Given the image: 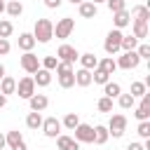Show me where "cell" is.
I'll return each instance as SVG.
<instances>
[{
  "instance_id": "obj_8",
  "label": "cell",
  "mask_w": 150,
  "mask_h": 150,
  "mask_svg": "<svg viewBox=\"0 0 150 150\" xmlns=\"http://www.w3.org/2000/svg\"><path fill=\"white\" fill-rule=\"evenodd\" d=\"M56 59H59V61H66V63L73 66V63L80 59V52H77L73 45H61V47L56 49Z\"/></svg>"
},
{
  "instance_id": "obj_37",
  "label": "cell",
  "mask_w": 150,
  "mask_h": 150,
  "mask_svg": "<svg viewBox=\"0 0 150 150\" xmlns=\"http://www.w3.org/2000/svg\"><path fill=\"white\" fill-rule=\"evenodd\" d=\"M12 30H14L12 21H7V19H0V38H9V35H12Z\"/></svg>"
},
{
  "instance_id": "obj_36",
  "label": "cell",
  "mask_w": 150,
  "mask_h": 150,
  "mask_svg": "<svg viewBox=\"0 0 150 150\" xmlns=\"http://www.w3.org/2000/svg\"><path fill=\"white\" fill-rule=\"evenodd\" d=\"M105 5H108V9L115 14V12H122V9H127V0H105Z\"/></svg>"
},
{
  "instance_id": "obj_43",
  "label": "cell",
  "mask_w": 150,
  "mask_h": 150,
  "mask_svg": "<svg viewBox=\"0 0 150 150\" xmlns=\"http://www.w3.org/2000/svg\"><path fill=\"white\" fill-rule=\"evenodd\" d=\"M127 150H145V148H143V143H129Z\"/></svg>"
},
{
  "instance_id": "obj_17",
  "label": "cell",
  "mask_w": 150,
  "mask_h": 150,
  "mask_svg": "<svg viewBox=\"0 0 150 150\" xmlns=\"http://www.w3.org/2000/svg\"><path fill=\"white\" fill-rule=\"evenodd\" d=\"M77 7H80V16H82V19H94L96 12H98V7H96L91 0H84V2H80Z\"/></svg>"
},
{
  "instance_id": "obj_18",
  "label": "cell",
  "mask_w": 150,
  "mask_h": 150,
  "mask_svg": "<svg viewBox=\"0 0 150 150\" xmlns=\"http://www.w3.org/2000/svg\"><path fill=\"white\" fill-rule=\"evenodd\" d=\"M112 23H115V28H124V26H129L131 23V14L127 12V9H122V12H115L112 14Z\"/></svg>"
},
{
  "instance_id": "obj_27",
  "label": "cell",
  "mask_w": 150,
  "mask_h": 150,
  "mask_svg": "<svg viewBox=\"0 0 150 150\" xmlns=\"http://www.w3.org/2000/svg\"><path fill=\"white\" fill-rule=\"evenodd\" d=\"M103 94H105L108 98H117V96L122 94V87H120L117 82H110V80H108V82L103 84Z\"/></svg>"
},
{
  "instance_id": "obj_9",
  "label": "cell",
  "mask_w": 150,
  "mask_h": 150,
  "mask_svg": "<svg viewBox=\"0 0 150 150\" xmlns=\"http://www.w3.org/2000/svg\"><path fill=\"white\" fill-rule=\"evenodd\" d=\"M73 131H75L73 138H75L77 143H94V127H91V124H82V122H80Z\"/></svg>"
},
{
  "instance_id": "obj_32",
  "label": "cell",
  "mask_w": 150,
  "mask_h": 150,
  "mask_svg": "<svg viewBox=\"0 0 150 150\" xmlns=\"http://www.w3.org/2000/svg\"><path fill=\"white\" fill-rule=\"evenodd\" d=\"M77 124H80V117H77V112H68V115L63 117V122H61V127H66V129H70V131H73Z\"/></svg>"
},
{
  "instance_id": "obj_10",
  "label": "cell",
  "mask_w": 150,
  "mask_h": 150,
  "mask_svg": "<svg viewBox=\"0 0 150 150\" xmlns=\"http://www.w3.org/2000/svg\"><path fill=\"white\" fill-rule=\"evenodd\" d=\"M19 63H21V68H23L28 75H33V73L40 68V59H38L33 52H23V56L19 59Z\"/></svg>"
},
{
  "instance_id": "obj_39",
  "label": "cell",
  "mask_w": 150,
  "mask_h": 150,
  "mask_svg": "<svg viewBox=\"0 0 150 150\" xmlns=\"http://www.w3.org/2000/svg\"><path fill=\"white\" fill-rule=\"evenodd\" d=\"M136 131H138V136H141V138H150V120H143V122L138 124V129H136Z\"/></svg>"
},
{
  "instance_id": "obj_15",
  "label": "cell",
  "mask_w": 150,
  "mask_h": 150,
  "mask_svg": "<svg viewBox=\"0 0 150 150\" xmlns=\"http://www.w3.org/2000/svg\"><path fill=\"white\" fill-rule=\"evenodd\" d=\"M28 105H30V110H35V112H42V110L49 105V98H47L45 94H33V96L28 98Z\"/></svg>"
},
{
  "instance_id": "obj_13",
  "label": "cell",
  "mask_w": 150,
  "mask_h": 150,
  "mask_svg": "<svg viewBox=\"0 0 150 150\" xmlns=\"http://www.w3.org/2000/svg\"><path fill=\"white\" fill-rule=\"evenodd\" d=\"M136 120L138 122H143V120H150V94L145 91L143 96H141V103L136 105Z\"/></svg>"
},
{
  "instance_id": "obj_41",
  "label": "cell",
  "mask_w": 150,
  "mask_h": 150,
  "mask_svg": "<svg viewBox=\"0 0 150 150\" xmlns=\"http://www.w3.org/2000/svg\"><path fill=\"white\" fill-rule=\"evenodd\" d=\"M9 42H7V38H0V56H7L9 54Z\"/></svg>"
},
{
  "instance_id": "obj_2",
  "label": "cell",
  "mask_w": 150,
  "mask_h": 150,
  "mask_svg": "<svg viewBox=\"0 0 150 150\" xmlns=\"http://www.w3.org/2000/svg\"><path fill=\"white\" fill-rule=\"evenodd\" d=\"M54 70H56L59 84H61L63 89H70V87H75V70H73V66H70V63H66V61H59Z\"/></svg>"
},
{
  "instance_id": "obj_1",
  "label": "cell",
  "mask_w": 150,
  "mask_h": 150,
  "mask_svg": "<svg viewBox=\"0 0 150 150\" xmlns=\"http://www.w3.org/2000/svg\"><path fill=\"white\" fill-rule=\"evenodd\" d=\"M33 38H35V42L47 45L54 38V23L49 19H38L35 21V28H33Z\"/></svg>"
},
{
  "instance_id": "obj_29",
  "label": "cell",
  "mask_w": 150,
  "mask_h": 150,
  "mask_svg": "<svg viewBox=\"0 0 150 150\" xmlns=\"http://www.w3.org/2000/svg\"><path fill=\"white\" fill-rule=\"evenodd\" d=\"M26 127H28V129H40V127H42V115L35 112V110H30L28 117H26Z\"/></svg>"
},
{
  "instance_id": "obj_5",
  "label": "cell",
  "mask_w": 150,
  "mask_h": 150,
  "mask_svg": "<svg viewBox=\"0 0 150 150\" xmlns=\"http://www.w3.org/2000/svg\"><path fill=\"white\" fill-rule=\"evenodd\" d=\"M124 129H127V117H124L122 112L112 115L110 122H108V134H110L112 138H122V136H124Z\"/></svg>"
},
{
  "instance_id": "obj_33",
  "label": "cell",
  "mask_w": 150,
  "mask_h": 150,
  "mask_svg": "<svg viewBox=\"0 0 150 150\" xmlns=\"http://www.w3.org/2000/svg\"><path fill=\"white\" fill-rule=\"evenodd\" d=\"M108 80H110V75L103 73L101 68H94V70H91V82H96V84H105Z\"/></svg>"
},
{
  "instance_id": "obj_11",
  "label": "cell",
  "mask_w": 150,
  "mask_h": 150,
  "mask_svg": "<svg viewBox=\"0 0 150 150\" xmlns=\"http://www.w3.org/2000/svg\"><path fill=\"white\" fill-rule=\"evenodd\" d=\"M42 134L47 136V138H56L59 134H61V122L56 120V117H47V120H42Z\"/></svg>"
},
{
  "instance_id": "obj_48",
  "label": "cell",
  "mask_w": 150,
  "mask_h": 150,
  "mask_svg": "<svg viewBox=\"0 0 150 150\" xmlns=\"http://www.w3.org/2000/svg\"><path fill=\"white\" fill-rule=\"evenodd\" d=\"M91 2H94V5H98V2H105V0H91Z\"/></svg>"
},
{
  "instance_id": "obj_3",
  "label": "cell",
  "mask_w": 150,
  "mask_h": 150,
  "mask_svg": "<svg viewBox=\"0 0 150 150\" xmlns=\"http://www.w3.org/2000/svg\"><path fill=\"white\" fill-rule=\"evenodd\" d=\"M73 30H75V19H73V16H63V19H59V21L54 23V35H56L59 40L70 38Z\"/></svg>"
},
{
  "instance_id": "obj_46",
  "label": "cell",
  "mask_w": 150,
  "mask_h": 150,
  "mask_svg": "<svg viewBox=\"0 0 150 150\" xmlns=\"http://www.w3.org/2000/svg\"><path fill=\"white\" fill-rule=\"evenodd\" d=\"M2 77H5V66L0 63V80H2Z\"/></svg>"
},
{
  "instance_id": "obj_22",
  "label": "cell",
  "mask_w": 150,
  "mask_h": 150,
  "mask_svg": "<svg viewBox=\"0 0 150 150\" xmlns=\"http://www.w3.org/2000/svg\"><path fill=\"white\" fill-rule=\"evenodd\" d=\"M75 84L77 87H89L91 84V70H87V68L75 70Z\"/></svg>"
},
{
  "instance_id": "obj_38",
  "label": "cell",
  "mask_w": 150,
  "mask_h": 150,
  "mask_svg": "<svg viewBox=\"0 0 150 150\" xmlns=\"http://www.w3.org/2000/svg\"><path fill=\"white\" fill-rule=\"evenodd\" d=\"M56 63H59V59H56V56H45V59L40 61V68H47V70H54V68H56Z\"/></svg>"
},
{
  "instance_id": "obj_20",
  "label": "cell",
  "mask_w": 150,
  "mask_h": 150,
  "mask_svg": "<svg viewBox=\"0 0 150 150\" xmlns=\"http://www.w3.org/2000/svg\"><path fill=\"white\" fill-rule=\"evenodd\" d=\"M80 63H82V68H87V70H94L96 66H98V56L94 54V52H87V54H80V59H77Z\"/></svg>"
},
{
  "instance_id": "obj_30",
  "label": "cell",
  "mask_w": 150,
  "mask_h": 150,
  "mask_svg": "<svg viewBox=\"0 0 150 150\" xmlns=\"http://www.w3.org/2000/svg\"><path fill=\"white\" fill-rule=\"evenodd\" d=\"M138 47V40L134 38V35H122V42H120V49L122 52H131V49H136Z\"/></svg>"
},
{
  "instance_id": "obj_4",
  "label": "cell",
  "mask_w": 150,
  "mask_h": 150,
  "mask_svg": "<svg viewBox=\"0 0 150 150\" xmlns=\"http://www.w3.org/2000/svg\"><path fill=\"white\" fill-rule=\"evenodd\" d=\"M122 35H124V33H122L120 28H112V30L105 35V42H103V49H105V54H110V56H112V54H117V52H120Z\"/></svg>"
},
{
  "instance_id": "obj_44",
  "label": "cell",
  "mask_w": 150,
  "mask_h": 150,
  "mask_svg": "<svg viewBox=\"0 0 150 150\" xmlns=\"http://www.w3.org/2000/svg\"><path fill=\"white\" fill-rule=\"evenodd\" d=\"M5 105H7V96H5V94H0V108H5Z\"/></svg>"
},
{
  "instance_id": "obj_25",
  "label": "cell",
  "mask_w": 150,
  "mask_h": 150,
  "mask_svg": "<svg viewBox=\"0 0 150 150\" xmlns=\"http://www.w3.org/2000/svg\"><path fill=\"white\" fill-rule=\"evenodd\" d=\"M108 138H110V134H108V127H103V124H96V127H94V143H96V145H103Z\"/></svg>"
},
{
  "instance_id": "obj_21",
  "label": "cell",
  "mask_w": 150,
  "mask_h": 150,
  "mask_svg": "<svg viewBox=\"0 0 150 150\" xmlns=\"http://www.w3.org/2000/svg\"><path fill=\"white\" fill-rule=\"evenodd\" d=\"M129 14H131V19H134V21H145V23L150 21V9H148L145 5H138V7H134Z\"/></svg>"
},
{
  "instance_id": "obj_31",
  "label": "cell",
  "mask_w": 150,
  "mask_h": 150,
  "mask_svg": "<svg viewBox=\"0 0 150 150\" xmlns=\"http://www.w3.org/2000/svg\"><path fill=\"white\" fill-rule=\"evenodd\" d=\"M117 103H120L122 110H129V108L136 105V98H134L131 94H120V96H117Z\"/></svg>"
},
{
  "instance_id": "obj_23",
  "label": "cell",
  "mask_w": 150,
  "mask_h": 150,
  "mask_svg": "<svg viewBox=\"0 0 150 150\" xmlns=\"http://www.w3.org/2000/svg\"><path fill=\"white\" fill-rule=\"evenodd\" d=\"M14 91H16V80L9 77V75H5V77L0 80V94L9 96V94H14Z\"/></svg>"
},
{
  "instance_id": "obj_47",
  "label": "cell",
  "mask_w": 150,
  "mask_h": 150,
  "mask_svg": "<svg viewBox=\"0 0 150 150\" xmlns=\"http://www.w3.org/2000/svg\"><path fill=\"white\" fill-rule=\"evenodd\" d=\"M70 5H80V2H84V0H68Z\"/></svg>"
},
{
  "instance_id": "obj_14",
  "label": "cell",
  "mask_w": 150,
  "mask_h": 150,
  "mask_svg": "<svg viewBox=\"0 0 150 150\" xmlns=\"http://www.w3.org/2000/svg\"><path fill=\"white\" fill-rule=\"evenodd\" d=\"M33 82H35V87H49V82H52V70L38 68V70L33 73Z\"/></svg>"
},
{
  "instance_id": "obj_34",
  "label": "cell",
  "mask_w": 150,
  "mask_h": 150,
  "mask_svg": "<svg viewBox=\"0 0 150 150\" xmlns=\"http://www.w3.org/2000/svg\"><path fill=\"white\" fill-rule=\"evenodd\" d=\"M145 87H148L145 82H131V91H129V94H131L134 98H138V96H143V94L148 91Z\"/></svg>"
},
{
  "instance_id": "obj_12",
  "label": "cell",
  "mask_w": 150,
  "mask_h": 150,
  "mask_svg": "<svg viewBox=\"0 0 150 150\" xmlns=\"http://www.w3.org/2000/svg\"><path fill=\"white\" fill-rule=\"evenodd\" d=\"M5 141H7L9 150H28V148H26V141H23V136H21V131H16V129L7 131V134H5Z\"/></svg>"
},
{
  "instance_id": "obj_42",
  "label": "cell",
  "mask_w": 150,
  "mask_h": 150,
  "mask_svg": "<svg viewBox=\"0 0 150 150\" xmlns=\"http://www.w3.org/2000/svg\"><path fill=\"white\" fill-rule=\"evenodd\" d=\"M61 2H63V0H45V5H47L49 9H59V7H61Z\"/></svg>"
},
{
  "instance_id": "obj_7",
  "label": "cell",
  "mask_w": 150,
  "mask_h": 150,
  "mask_svg": "<svg viewBox=\"0 0 150 150\" xmlns=\"http://www.w3.org/2000/svg\"><path fill=\"white\" fill-rule=\"evenodd\" d=\"M115 63H117V68H122V70H134V68H138L141 59H138L136 49H131V52H124V54H122Z\"/></svg>"
},
{
  "instance_id": "obj_35",
  "label": "cell",
  "mask_w": 150,
  "mask_h": 150,
  "mask_svg": "<svg viewBox=\"0 0 150 150\" xmlns=\"http://www.w3.org/2000/svg\"><path fill=\"white\" fill-rule=\"evenodd\" d=\"M96 108H98L101 112H112V98L101 96V98H98V103H96Z\"/></svg>"
},
{
  "instance_id": "obj_28",
  "label": "cell",
  "mask_w": 150,
  "mask_h": 150,
  "mask_svg": "<svg viewBox=\"0 0 150 150\" xmlns=\"http://www.w3.org/2000/svg\"><path fill=\"white\" fill-rule=\"evenodd\" d=\"M5 12H7L9 16H21V14H23V5H21L19 0H9V2L5 5Z\"/></svg>"
},
{
  "instance_id": "obj_19",
  "label": "cell",
  "mask_w": 150,
  "mask_h": 150,
  "mask_svg": "<svg viewBox=\"0 0 150 150\" xmlns=\"http://www.w3.org/2000/svg\"><path fill=\"white\" fill-rule=\"evenodd\" d=\"M148 33H150V30H148V23H145V21H134V26H131V35H134L138 42L145 40Z\"/></svg>"
},
{
  "instance_id": "obj_45",
  "label": "cell",
  "mask_w": 150,
  "mask_h": 150,
  "mask_svg": "<svg viewBox=\"0 0 150 150\" xmlns=\"http://www.w3.org/2000/svg\"><path fill=\"white\" fill-rule=\"evenodd\" d=\"M5 145H7V141H5V134H0V150H2Z\"/></svg>"
},
{
  "instance_id": "obj_26",
  "label": "cell",
  "mask_w": 150,
  "mask_h": 150,
  "mask_svg": "<svg viewBox=\"0 0 150 150\" xmlns=\"http://www.w3.org/2000/svg\"><path fill=\"white\" fill-rule=\"evenodd\" d=\"M96 68H101L103 73L112 75V73L117 70V63H115V59H112V56H105V59H98V66H96Z\"/></svg>"
},
{
  "instance_id": "obj_6",
  "label": "cell",
  "mask_w": 150,
  "mask_h": 150,
  "mask_svg": "<svg viewBox=\"0 0 150 150\" xmlns=\"http://www.w3.org/2000/svg\"><path fill=\"white\" fill-rule=\"evenodd\" d=\"M19 98H30L33 94H35V82H33V77L30 75H26V77H21L19 82H16V91H14Z\"/></svg>"
},
{
  "instance_id": "obj_40",
  "label": "cell",
  "mask_w": 150,
  "mask_h": 150,
  "mask_svg": "<svg viewBox=\"0 0 150 150\" xmlns=\"http://www.w3.org/2000/svg\"><path fill=\"white\" fill-rule=\"evenodd\" d=\"M136 54H138L141 61H143V59H150V45H148V42L138 45V47H136Z\"/></svg>"
},
{
  "instance_id": "obj_16",
  "label": "cell",
  "mask_w": 150,
  "mask_h": 150,
  "mask_svg": "<svg viewBox=\"0 0 150 150\" xmlns=\"http://www.w3.org/2000/svg\"><path fill=\"white\" fill-rule=\"evenodd\" d=\"M56 145H59V150H80V143L73 136H63V134L56 136Z\"/></svg>"
},
{
  "instance_id": "obj_24",
  "label": "cell",
  "mask_w": 150,
  "mask_h": 150,
  "mask_svg": "<svg viewBox=\"0 0 150 150\" xmlns=\"http://www.w3.org/2000/svg\"><path fill=\"white\" fill-rule=\"evenodd\" d=\"M33 47H35V38H33V33H21V35H19V49H23V52H33Z\"/></svg>"
}]
</instances>
